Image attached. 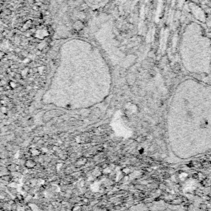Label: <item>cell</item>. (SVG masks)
<instances>
[{"instance_id": "6da1fadb", "label": "cell", "mask_w": 211, "mask_h": 211, "mask_svg": "<svg viewBox=\"0 0 211 211\" xmlns=\"http://www.w3.org/2000/svg\"><path fill=\"white\" fill-rule=\"evenodd\" d=\"M169 133L179 158L211 151V85L189 77L178 84L171 100Z\"/></svg>"}, {"instance_id": "7a4b0ae2", "label": "cell", "mask_w": 211, "mask_h": 211, "mask_svg": "<svg viewBox=\"0 0 211 211\" xmlns=\"http://www.w3.org/2000/svg\"><path fill=\"white\" fill-rule=\"evenodd\" d=\"M179 49L187 77L211 85V14L193 1L188 5Z\"/></svg>"}, {"instance_id": "3957f363", "label": "cell", "mask_w": 211, "mask_h": 211, "mask_svg": "<svg viewBox=\"0 0 211 211\" xmlns=\"http://www.w3.org/2000/svg\"><path fill=\"white\" fill-rule=\"evenodd\" d=\"M193 2L211 14V0H193Z\"/></svg>"}]
</instances>
